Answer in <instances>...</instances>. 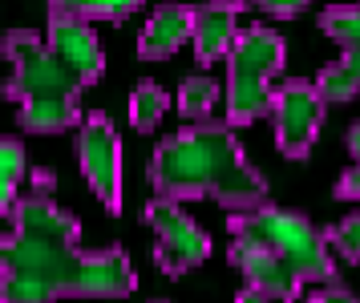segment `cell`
I'll list each match as a JSON object with an SVG mask.
<instances>
[{"instance_id": "6da1fadb", "label": "cell", "mask_w": 360, "mask_h": 303, "mask_svg": "<svg viewBox=\"0 0 360 303\" xmlns=\"http://www.w3.org/2000/svg\"><path fill=\"white\" fill-rule=\"evenodd\" d=\"M53 170H33V186L20 194L0 235V303L57 299H130L138 288L130 255L122 247H82V223L53 198Z\"/></svg>"}, {"instance_id": "7a4b0ae2", "label": "cell", "mask_w": 360, "mask_h": 303, "mask_svg": "<svg viewBox=\"0 0 360 303\" xmlns=\"http://www.w3.org/2000/svg\"><path fill=\"white\" fill-rule=\"evenodd\" d=\"M231 267L251 291L276 303H295L308 283H336V259L328 235L311 226L308 214L271 202L227 210Z\"/></svg>"}, {"instance_id": "3957f363", "label": "cell", "mask_w": 360, "mask_h": 303, "mask_svg": "<svg viewBox=\"0 0 360 303\" xmlns=\"http://www.w3.org/2000/svg\"><path fill=\"white\" fill-rule=\"evenodd\" d=\"M146 178L162 198H214L223 210H247L267 202V178L247 158L235 126L219 122H186L166 134L150 154Z\"/></svg>"}, {"instance_id": "277c9868", "label": "cell", "mask_w": 360, "mask_h": 303, "mask_svg": "<svg viewBox=\"0 0 360 303\" xmlns=\"http://www.w3.org/2000/svg\"><path fill=\"white\" fill-rule=\"evenodd\" d=\"M0 57L8 61L4 97L17 101L20 129L61 134L82 126V81L69 73L33 29H8L0 37Z\"/></svg>"}, {"instance_id": "5b68a950", "label": "cell", "mask_w": 360, "mask_h": 303, "mask_svg": "<svg viewBox=\"0 0 360 303\" xmlns=\"http://www.w3.org/2000/svg\"><path fill=\"white\" fill-rule=\"evenodd\" d=\"M288 61V45L276 29L267 25H251L239 32L235 49L227 53V126H251L271 113V94H276V77Z\"/></svg>"}, {"instance_id": "8992f818", "label": "cell", "mask_w": 360, "mask_h": 303, "mask_svg": "<svg viewBox=\"0 0 360 303\" xmlns=\"http://www.w3.org/2000/svg\"><path fill=\"white\" fill-rule=\"evenodd\" d=\"M142 214H146V226L154 231V263L166 279H182L211 259V235L191 219V210L179 198L154 194Z\"/></svg>"}, {"instance_id": "52a82bcc", "label": "cell", "mask_w": 360, "mask_h": 303, "mask_svg": "<svg viewBox=\"0 0 360 303\" xmlns=\"http://www.w3.org/2000/svg\"><path fill=\"white\" fill-rule=\"evenodd\" d=\"M328 101L320 97L316 81L288 77L276 85L271 94V129H276V150L288 162H304L311 154V146L324 129Z\"/></svg>"}, {"instance_id": "ba28073f", "label": "cell", "mask_w": 360, "mask_h": 303, "mask_svg": "<svg viewBox=\"0 0 360 303\" xmlns=\"http://www.w3.org/2000/svg\"><path fill=\"white\" fill-rule=\"evenodd\" d=\"M77 166L94 198L110 214H122V138L101 110L85 113L77 126Z\"/></svg>"}, {"instance_id": "9c48e42d", "label": "cell", "mask_w": 360, "mask_h": 303, "mask_svg": "<svg viewBox=\"0 0 360 303\" xmlns=\"http://www.w3.org/2000/svg\"><path fill=\"white\" fill-rule=\"evenodd\" d=\"M45 45H49V53L65 65L73 77L82 81V89H89V85L101 81V73H105V53H101V41H98V32H94L89 20L49 8Z\"/></svg>"}, {"instance_id": "30bf717a", "label": "cell", "mask_w": 360, "mask_h": 303, "mask_svg": "<svg viewBox=\"0 0 360 303\" xmlns=\"http://www.w3.org/2000/svg\"><path fill=\"white\" fill-rule=\"evenodd\" d=\"M247 0H202L195 4V25H191V49L198 65L227 61V53L239 41V13Z\"/></svg>"}, {"instance_id": "8fae6325", "label": "cell", "mask_w": 360, "mask_h": 303, "mask_svg": "<svg viewBox=\"0 0 360 303\" xmlns=\"http://www.w3.org/2000/svg\"><path fill=\"white\" fill-rule=\"evenodd\" d=\"M191 25H195V8L179 4V0H162L150 20L138 32V57L142 61H170L186 41H191Z\"/></svg>"}, {"instance_id": "7c38bea8", "label": "cell", "mask_w": 360, "mask_h": 303, "mask_svg": "<svg viewBox=\"0 0 360 303\" xmlns=\"http://www.w3.org/2000/svg\"><path fill=\"white\" fill-rule=\"evenodd\" d=\"M29 174V150L20 138H0V219H8L20 198V182Z\"/></svg>"}, {"instance_id": "4fadbf2b", "label": "cell", "mask_w": 360, "mask_h": 303, "mask_svg": "<svg viewBox=\"0 0 360 303\" xmlns=\"http://www.w3.org/2000/svg\"><path fill=\"white\" fill-rule=\"evenodd\" d=\"M219 97H223V89H219V81L211 73H191V77H182L174 105H179V113L186 122H211Z\"/></svg>"}, {"instance_id": "5bb4252c", "label": "cell", "mask_w": 360, "mask_h": 303, "mask_svg": "<svg viewBox=\"0 0 360 303\" xmlns=\"http://www.w3.org/2000/svg\"><path fill=\"white\" fill-rule=\"evenodd\" d=\"M170 110V97H166V89L158 85V81H138L130 94V126L138 129V134H150V129L162 122V113Z\"/></svg>"}, {"instance_id": "9a60e30c", "label": "cell", "mask_w": 360, "mask_h": 303, "mask_svg": "<svg viewBox=\"0 0 360 303\" xmlns=\"http://www.w3.org/2000/svg\"><path fill=\"white\" fill-rule=\"evenodd\" d=\"M320 32L332 37L344 53H360V0H352V4H328L320 13Z\"/></svg>"}, {"instance_id": "2e32d148", "label": "cell", "mask_w": 360, "mask_h": 303, "mask_svg": "<svg viewBox=\"0 0 360 303\" xmlns=\"http://www.w3.org/2000/svg\"><path fill=\"white\" fill-rule=\"evenodd\" d=\"M49 8L57 13H69V16H82V20H105V25H117L126 20L130 13L142 8V0H49Z\"/></svg>"}, {"instance_id": "e0dca14e", "label": "cell", "mask_w": 360, "mask_h": 303, "mask_svg": "<svg viewBox=\"0 0 360 303\" xmlns=\"http://www.w3.org/2000/svg\"><path fill=\"white\" fill-rule=\"evenodd\" d=\"M316 89H320V97H324V101H352V97L360 94V73L340 57V61H332V65H324V69H320Z\"/></svg>"}, {"instance_id": "ac0fdd59", "label": "cell", "mask_w": 360, "mask_h": 303, "mask_svg": "<svg viewBox=\"0 0 360 303\" xmlns=\"http://www.w3.org/2000/svg\"><path fill=\"white\" fill-rule=\"evenodd\" d=\"M324 235H328V247H332L340 259L360 263V210L348 214V219H340V223H332Z\"/></svg>"}, {"instance_id": "d6986e66", "label": "cell", "mask_w": 360, "mask_h": 303, "mask_svg": "<svg viewBox=\"0 0 360 303\" xmlns=\"http://www.w3.org/2000/svg\"><path fill=\"white\" fill-rule=\"evenodd\" d=\"M251 8H259V13L276 16V20H292V16H300L304 8H308L311 0H247Z\"/></svg>"}, {"instance_id": "ffe728a7", "label": "cell", "mask_w": 360, "mask_h": 303, "mask_svg": "<svg viewBox=\"0 0 360 303\" xmlns=\"http://www.w3.org/2000/svg\"><path fill=\"white\" fill-rule=\"evenodd\" d=\"M336 198H344V202H360V162H352V166L336 178Z\"/></svg>"}, {"instance_id": "44dd1931", "label": "cell", "mask_w": 360, "mask_h": 303, "mask_svg": "<svg viewBox=\"0 0 360 303\" xmlns=\"http://www.w3.org/2000/svg\"><path fill=\"white\" fill-rule=\"evenodd\" d=\"M304 303H360V299L348 288H340V283H324L320 291H311Z\"/></svg>"}, {"instance_id": "7402d4cb", "label": "cell", "mask_w": 360, "mask_h": 303, "mask_svg": "<svg viewBox=\"0 0 360 303\" xmlns=\"http://www.w3.org/2000/svg\"><path fill=\"white\" fill-rule=\"evenodd\" d=\"M348 154H352V162H360V122L348 129Z\"/></svg>"}, {"instance_id": "603a6c76", "label": "cell", "mask_w": 360, "mask_h": 303, "mask_svg": "<svg viewBox=\"0 0 360 303\" xmlns=\"http://www.w3.org/2000/svg\"><path fill=\"white\" fill-rule=\"evenodd\" d=\"M235 303H276V299H267V295H259V291H239V295H235Z\"/></svg>"}, {"instance_id": "cb8c5ba5", "label": "cell", "mask_w": 360, "mask_h": 303, "mask_svg": "<svg viewBox=\"0 0 360 303\" xmlns=\"http://www.w3.org/2000/svg\"><path fill=\"white\" fill-rule=\"evenodd\" d=\"M344 61H348V65H352V69L360 73V53H344Z\"/></svg>"}, {"instance_id": "d4e9b609", "label": "cell", "mask_w": 360, "mask_h": 303, "mask_svg": "<svg viewBox=\"0 0 360 303\" xmlns=\"http://www.w3.org/2000/svg\"><path fill=\"white\" fill-rule=\"evenodd\" d=\"M154 303H166V299H154Z\"/></svg>"}]
</instances>
